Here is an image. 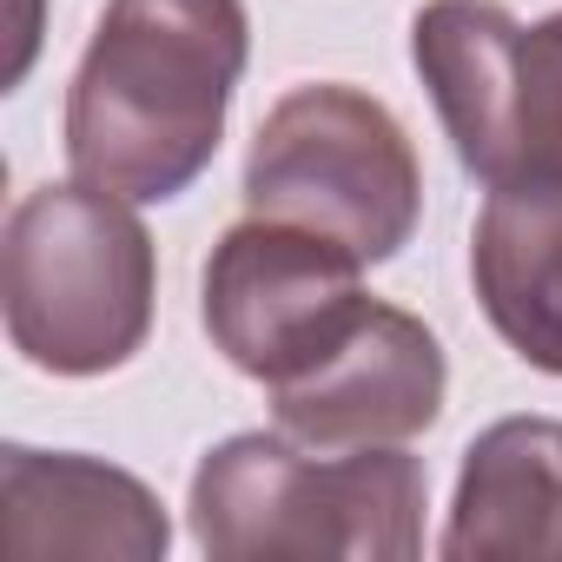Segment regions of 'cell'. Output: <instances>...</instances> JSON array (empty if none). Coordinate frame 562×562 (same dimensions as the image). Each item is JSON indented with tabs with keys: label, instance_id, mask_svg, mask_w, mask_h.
Masks as SVG:
<instances>
[{
	"label": "cell",
	"instance_id": "6da1fadb",
	"mask_svg": "<svg viewBox=\"0 0 562 562\" xmlns=\"http://www.w3.org/2000/svg\"><path fill=\"white\" fill-rule=\"evenodd\" d=\"M245 60V0H106L67 87L74 179L133 205L179 199L218 159Z\"/></svg>",
	"mask_w": 562,
	"mask_h": 562
},
{
	"label": "cell",
	"instance_id": "7a4b0ae2",
	"mask_svg": "<svg viewBox=\"0 0 562 562\" xmlns=\"http://www.w3.org/2000/svg\"><path fill=\"white\" fill-rule=\"evenodd\" d=\"M424 463L404 443L312 457L299 437L238 430L192 470V536L218 562L251 555H351L411 562L424 549Z\"/></svg>",
	"mask_w": 562,
	"mask_h": 562
},
{
	"label": "cell",
	"instance_id": "3957f363",
	"mask_svg": "<svg viewBox=\"0 0 562 562\" xmlns=\"http://www.w3.org/2000/svg\"><path fill=\"white\" fill-rule=\"evenodd\" d=\"M159 299V258L133 199L106 186H41L8 212L0 312L34 371L106 378L139 358Z\"/></svg>",
	"mask_w": 562,
	"mask_h": 562
},
{
	"label": "cell",
	"instance_id": "277c9868",
	"mask_svg": "<svg viewBox=\"0 0 562 562\" xmlns=\"http://www.w3.org/2000/svg\"><path fill=\"white\" fill-rule=\"evenodd\" d=\"M245 205L258 218L312 225L364 265H384L424 218V166L384 100L345 80H312L258 120L245 153Z\"/></svg>",
	"mask_w": 562,
	"mask_h": 562
},
{
	"label": "cell",
	"instance_id": "5b68a950",
	"mask_svg": "<svg viewBox=\"0 0 562 562\" xmlns=\"http://www.w3.org/2000/svg\"><path fill=\"white\" fill-rule=\"evenodd\" d=\"M411 60L483 192L562 186V14L522 27L496 0H430Z\"/></svg>",
	"mask_w": 562,
	"mask_h": 562
},
{
	"label": "cell",
	"instance_id": "8992f818",
	"mask_svg": "<svg viewBox=\"0 0 562 562\" xmlns=\"http://www.w3.org/2000/svg\"><path fill=\"white\" fill-rule=\"evenodd\" d=\"M364 258L292 218H238L205 258V331L251 384L305 371L358 312Z\"/></svg>",
	"mask_w": 562,
	"mask_h": 562
},
{
	"label": "cell",
	"instance_id": "52a82bcc",
	"mask_svg": "<svg viewBox=\"0 0 562 562\" xmlns=\"http://www.w3.org/2000/svg\"><path fill=\"white\" fill-rule=\"evenodd\" d=\"M450 364L424 318L364 299V312L285 384H271V417L312 450L404 443L443 417Z\"/></svg>",
	"mask_w": 562,
	"mask_h": 562
},
{
	"label": "cell",
	"instance_id": "ba28073f",
	"mask_svg": "<svg viewBox=\"0 0 562 562\" xmlns=\"http://www.w3.org/2000/svg\"><path fill=\"white\" fill-rule=\"evenodd\" d=\"M0 503H8L14 555H120L159 562L172 549L166 503L120 463L80 450H0Z\"/></svg>",
	"mask_w": 562,
	"mask_h": 562
},
{
	"label": "cell",
	"instance_id": "9c48e42d",
	"mask_svg": "<svg viewBox=\"0 0 562 562\" xmlns=\"http://www.w3.org/2000/svg\"><path fill=\"white\" fill-rule=\"evenodd\" d=\"M437 549L450 562H483V555L562 562V424L555 417H503L463 450L450 529Z\"/></svg>",
	"mask_w": 562,
	"mask_h": 562
},
{
	"label": "cell",
	"instance_id": "30bf717a",
	"mask_svg": "<svg viewBox=\"0 0 562 562\" xmlns=\"http://www.w3.org/2000/svg\"><path fill=\"white\" fill-rule=\"evenodd\" d=\"M470 285L496 338L562 378V186L490 192L470 232Z\"/></svg>",
	"mask_w": 562,
	"mask_h": 562
}]
</instances>
